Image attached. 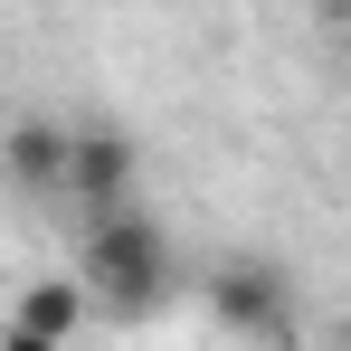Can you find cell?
<instances>
[{"label": "cell", "instance_id": "8992f818", "mask_svg": "<svg viewBox=\"0 0 351 351\" xmlns=\"http://www.w3.org/2000/svg\"><path fill=\"white\" fill-rule=\"evenodd\" d=\"M0 351H58V342H38V332H19V323H0Z\"/></svg>", "mask_w": 351, "mask_h": 351}, {"label": "cell", "instance_id": "3957f363", "mask_svg": "<svg viewBox=\"0 0 351 351\" xmlns=\"http://www.w3.org/2000/svg\"><path fill=\"white\" fill-rule=\"evenodd\" d=\"M209 313H219L228 332H285V276L256 266V256H237V266L209 276Z\"/></svg>", "mask_w": 351, "mask_h": 351}, {"label": "cell", "instance_id": "7a4b0ae2", "mask_svg": "<svg viewBox=\"0 0 351 351\" xmlns=\"http://www.w3.org/2000/svg\"><path fill=\"white\" fill-rule=\"evenodd\" d=\"M133 171H143V152H133L123 123H76L66 133V190L86 209H123L133 199Z\"/></svg>", "mask_w": 351, "mask_h": 351}, {"label": "cell", "instance_id": "5b68a950", "mask_svg": "<svg viewBox=\"0 0 351 351\" xmlns=\"http://www.w3.org/2000/svg\"><path fill=\"white\" fill-rule=\"evenodd\" d=\"M86 313H95V304H86V285H76V276H38V285L10 294V313H0V323H19V332H38V342H58V351H66Z\"/></svg>", "mask_w": 351, "mask_h": 351}, {"label": "cell", "instance_id": "277c9868", "mask_svg": "<svg viewBox=\"0 0 351 351\" xmlns=\"http://www.w3.org/2000/svg\"><path fill=\"white\" fill-rule=\"evenodd\" d=\"M66 133H76V123H58V114H19L0 133L10 180H19V190H66Z\"/></svg>", "mask_w": 351, "mask_h": 351}, {"label": "cell", "instance_id": "6da1fadb", "mask_svg": "<svg viewBox=\"0 0 351 351\" xmlns=\"http://www.w3.org/2000/svg\"><path fill=\"white\" fill-rule=\"evenodd\" d=\"M76 285H86V304H114L133 323L162 313V294H171V237H162V219H143L133 199H123V209H95Z\"/></svg>", "mask_w": 351, "mask_h": 351}]
</instances>
